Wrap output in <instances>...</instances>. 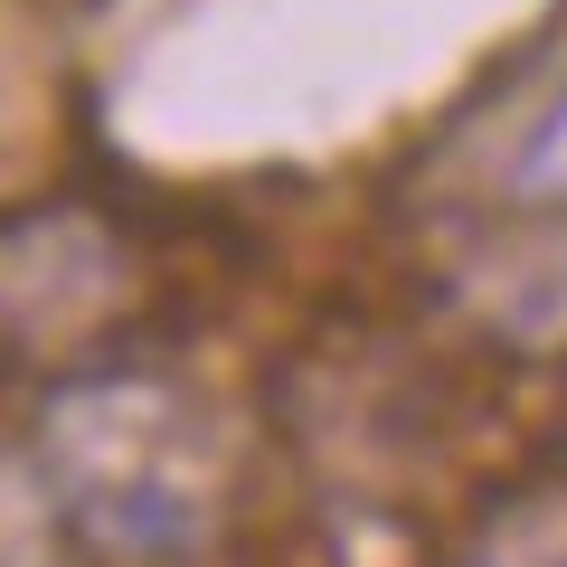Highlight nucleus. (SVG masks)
Segmentation results:
<instances>
[{
  "mask_svg": "<svg viewBox=\"0 0 567 567\" xmlns=\"http://www.w3.org/2000/svg\"><path fill=\"white\" fill-rule=\"evenodd\" d=\"M48 492L123 558H181L218 529V435L152 379H85L48 425Z\"/></svg>",
  "mask_w": 567,
  "mask_h": 567,
  "instance_id": "f257e3e1",
  "label": "nucleus"
},
{
  "mask_svg": "<svg viewBox=\"0 0 567 567\" xmlns=\"http://www.w3.org/2000/svg\"><path fill=\"white\" fill-rule=\"evenodd\" d=\"M142 303V265L95 208L0 218V360H76Z\"/></svg>",
  "mask_w": 567,
  "mask_h": 567,
  "instance_id": "f03ea898",
  "label": "nucleus"
},
{
  "mask_svg": "<svg viewBox=\"0 0 567 567\" xmlns=\"http://www.w3.org/2000/svg\"><path fill=\"white\" fill-rule=\"evenodd\" d=\"M473 567H567V492H529L483 529Z\"/></svg>",
  "mask_w": 567,
  "mask_h": 567,
  "instance_id": "7ed1b4c3",
  "label": "nucleus"
},
{
  "mask_svg": "<svg viewBox=\"0 0 567 567\" xmlns=\"http://www.w3.org/2000/svg\"><path fill=\"white\" fill-rule=\"evenodd\" d=\"M520 199L529 208H567V95L539 114V133L520 142Z\"/></svg>",
  "mask_w": 567,
  "mask_h": 567,
  "instance_id": "20e7f679",
  "label": "nucleus"
}]
</instances>
